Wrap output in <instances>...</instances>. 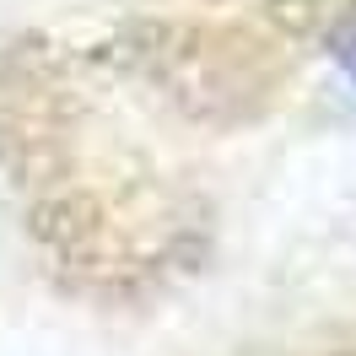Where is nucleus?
I'll return each instance as SVG.
<instances>
[{
  "label": "nucleus",
  "mask_w": 356,
  "mask_h": 356,
  "mask_svg": "<svg viewBox=\"0 0 356 356\" xmlns=\"http://www.w3.org/2000/svg\"><path fill=\"white\" fill-rule=\"evenodd\" d=\"M340 65L351 70V81H356V33L346 38V44H340Z\"/></svg>",
  "instance_id": "f257e3e1"
}]
</instances>
